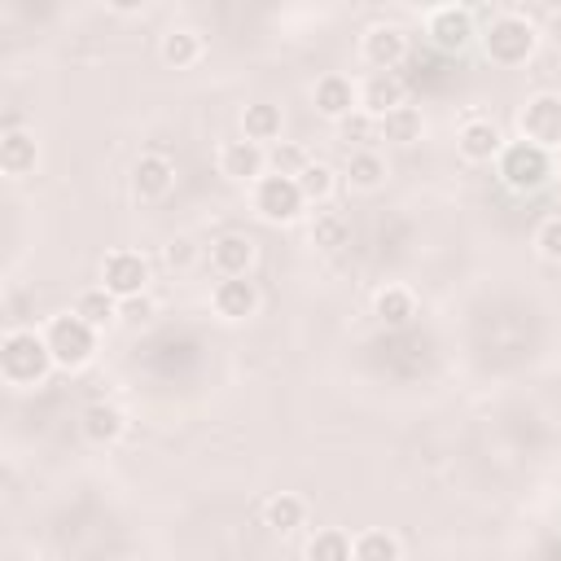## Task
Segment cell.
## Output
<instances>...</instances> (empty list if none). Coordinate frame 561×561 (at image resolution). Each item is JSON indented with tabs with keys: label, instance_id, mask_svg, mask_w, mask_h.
<instances>
[{
	"label": "cell",
	"instance_id": "obj_1",
	"mask_svg": "<svg viewBox=\"0 0 561 561\" xmlns=\"http://www.w3.org/2000/svg\"><path fill=\"white\" fill-rule=\"evenodd\" d=\"M539 35H543V31L535 26V18H530L526 9H495V13L486 18V26L478 31L486 61H491V66H504V70L526 66V61L535 57V48H539Z\"/></svg>",
	"mask_w": 561,
	"mask_h": 561
},
{
	"label": "cell",
	"instance_id": "obj_2",
	"mask_svg": "<svg viewBox=\"0 0 561 561\" xmlns=\"http://www.w3.org/2000/svg\"><path fill=\"white\" fill-rule=\"evenodd\" d=\"M53 368L57 364L48 355L44 333H35V329H4V337H0V377H4V386H13V390L44 386Z\"/></svg>",
	"mask_w": 561,
	"mask_h": 561
},
{
	"label": "cell",
	"instance_id": "obj_3",
	"mask_svg": "<svg viewBox=\"0 0 561 561\" xmlns=\"http://www.w3.org/2000/svg\"><path fill=\"white\" fill-rule=\"evenodd\" d=\"M44 342H48L53 364H57V368H66V373L88 368V364H92V355H96V329H92L88 320H79L75 311L53 316V320L44 324Z\"/></svg>",
	"mask_w": 561,
	"mask_h": 561
},
{
	"label": "cell",
	"instance_id": "obj_4",
	"mask_svg": "<svg viewBox=\"0 0 561 561\" xmlns=\"http://www.w3.org/2000/svg\"><path fill=\"white\" fill-rule=\"evenodd\" d=\"M495 175H500L504 188H513V193H535V188H543L548 175H552V153H543V149H535V145H526V140H508V145L500 149V158H495Z\"/></svg>",
	"mask_w": 561,
	"mask_h": 561
},
{
	"label": "cell",
	"instance_id": "obj_5",
	"mask_svg": "<svg viewBox=\"0 0 561 561\" xmlns=\"http://www.w3.org/2000/svg\"><path fill=\"white\" fill-rule=\"evenodd\" d=\"M250 206H254V215H259L263 224H294V219L307 210V197H302L298 180L267 171L263 180L250 184Z\"/></svg>",
	"mask_w": 561,
	"mask_h": 561
},
{
	"label": "cell",
	"instance_id": "obj_6",
	"mask_svg": "<svg viewBox=\"0 0 561 561\" xmlns=\"http://www.w3.org/2000/svg\"><path fill=\"white\" fill-rule=\"evenodd\" d=\"M517 140L557 153L561 149V92H535L517 110Z\"/></svg>",
	"mask_w": 561,
	"mask_h": 561
},
{
	"label": "cell",
	"instance_id": "obj_7",
	"mask_svg": "<svg viewBox=\"0 0 561 561\" xmlns=\"http://www.w3.org/2000/svg\"><path fill=\"white\" fill-rule=\"evenodd\" d=\"M421 26H425V39L438 53H465L473 44V35H478L473 9H465V4H434V9H425Z\"/></svg>",
	"mask_w": 561,
	"mask_h": 561
},
{
	"label": "cell",
	"instance_id": "obj_8",
	"mask_svg": "<svg viewBox=\"0 0 561 561\" xmlns=\"http://www.w3.org/2000/svg\"><path fill=\"white\" fill-rule=\"evenodd\" d=\"M149 259L140 250H110L101 259V285L123 302V298H136L149 289Z\"/></svg>",
	"mask_w": 561,
	"mask_h": 561
},
{
	"label": "cell",
	"instance_id": "obj_9",
	"mask_svg": "<svg viewBox=\"0 0 561 561\" xmlns=\"http://www.w3.org/2000/svg\"><path fill=\"white\" fill-rule=\"evenodd\" d=\"M359 57L368 70H394L408 61V31L399 22H373L359 39Z\"/></svg>",
	"mask_w": 561,
	"mask_h": 561
},
{
	"label": "cell",
	"instance_id": "obj_10",
	"mask_svg": "<svg viewBox=\"0 0 561 561\" xmlns=\"http://www.w3.org/2000/svg\"><path fill=\"white\" fill-rule=\"evenodd\" d=\"M215 167H219V175L224 180H232V184H254V180H263L267 175V149L263 145H254V140H224L219 149H215Z\"/></svg>",
	"mask_w": 561,
	"mask_h": 561
},
{
	"label": "cell",
	"instance_id": "obj_11",
	"mask_svg": "<svg viewBox=\"0 0 561 561\" xmlns=\"http://www.w3.org/2000/svg\"><path fill=\"white\" fill-rule=\"evenodd\" d=\"M311 105H316V114H324L329 123H342L346 114L359 110V83H355L351 75H342V70H329V75H320V79L311 83Z\"/></svg>",
	"mask_w": 561,
	"mask_h": 561
},
{
	"label": "cell",
	"instance_id": "obj_12",
	"mask_svg": "<svg viewBox=\"0 0 561 561\" xmlns=\"http://www.w3.org/2000/svg\"><path fill=\"white\" fill-rule=\"evenodd\" d=\"M210 311L228 324H241L259 311V285L250 276H219L210 285Z\"/></svg>",
	"mask_w": 561,
	"mask_h": 561
},
{
	"label": "cell",
	"instance_id": "obj_13",
	"mask_svg": "<svg viewBox=\"0 0 561 561\" xmlns=\"http://www.w3.org/2000/svg\"><path fill=\"white\" fill-rule=\"evenodd\" d=\"M504 145H508V140H504V131H500L495 118L473 114V118H465V123L456 127V153H460L465 162H495Z\"/></svg>",
	"mask_w": 561,
	"mask_h": 561
},
{
	"label": "cell",
	"instance_id": "obj_14",
	"mask_svg": "<svg viewBox=\"0 0 561 561\" xmlns=\"http://www.w3.org/2000/svg\"><path fill=\"white\" fill-rule=\"evenodd\" d=\"M399 105H408V83L394 70H368L359 79V110L368 118H386Z\"/></svg>",
	"mask_w": 561,
	"mask_h": 561
},
{
	"label": "cell",
	"instance_id": "obj_15",
	"mask_svg": "<svg viewBox=\"0 0 561 561\" xmlns=\"http://www.w3.org/2000/svg\"><path fill=\"white\" fill-rule=\"evenodd\" d=\"M175 188V162L167 153H140L131 162V193L140 202H162Z\"/></svg>",
	"mask_w": 561,
	"mask_h": 561
},
{
	"label": "cell",
	"instance_id": "obj_16",
	"mask_svg": "<svg viewBox=\"0 0 561 561\" xmlns=\"http://www.w3.org/2000/svg\"><path fill=\"white\" fill-rule=\"evenodd\" d=\"M123 430H127V416H123L118 403L96 399V403H88V408L79 412V434H83L92 447H110V443H118Z\"/></svg>",
	"mask_w": 561,
	"mask_h": 561
},
{
	"label": "cell",
	"instance_id": "obj_17",
	"mask_svg": "<svg viewBox=\"0 0 561 561\" xmlns=\"http://www.w3.org/2000/svg\"><path fill=\"white\" fill-rule=\"evenodd\" d=\"M35 162H39V140H35V131H22V127H4V136H0V171L9 175V180H22V175H31L35 171Z\"/></svg>",
	"mask_w": 561,
	"mask_h": 561
},
{
	"label": "cell",
	"instance_id": "obj_18",
	"mask_svg": "<svg viewBox=\"0 0 561 561\" xmlns=\"http://www.w3.org/2000/svg\"><path fill=\"white\" fill-rule=\"evenodd\" d=\"M250 263H254V241L241 237V232H224L210 241V267L215 276H250Z\"/></svg>",
	"mask_w": 561,
	"mask_h": 561
},
{
	"label": "cell",
	"instance_id": "obj_19",
	"mask_svg": "<svg viewBox=\"0 0 561 561\" xmlns=\"http://www.w3.org/2000/svg\"><path fill=\"white\" fill-rule=\"evenodd\" d=\"M280 131H285L280 105H272V101H250V105L241 110V136H245V140L272 149V145L280 140Z\"/></svg>",
	"mask_w": 561,
	"mask_h": 561
},
{
	"label": "cell",
	"instance_id": "obj_20",
	"mask_svg": "<svg viewBox=\"0 0 561 561\" xmlns=\"http://www.w3.org/2000/svg\"><path fill=\"white\" fill-rule=\"evenodd\" d=\"M202 53H206V44H202V35H197L193 26H171V31H162V39H158V57H162L167 66H175V70L197 66Z\"/></svg>",
	"mask_w": 561,
	"mask_h": 561
},
{
	"label": "cell",
	"instance_id": "obj_21",
	"mask_svg": "<svg viewBox=\"0 0 561 561\" xmlns=\"http://www.w3.org/2000/svg\"><path fill=\"white\" fill-rule=\"evenodd\" d=\"M346 184L355 188V193H377L381 184H386V175H390V167H386V158L377 153V149H351V158H346Z\"/></svg>",
	"mask_w": 561,
	"mask_h": 561
},
{
	"label": "cell",
	"instance_id": "obj_22",
	"mask_svg": "<svg viewBox=\"0 0 561 561\" xmlns=\"http://www.w3.org/2000/svg\"><path fill=\"white\" fill-rule=\"evenodd\" d=\"M373 316L386 324V329H403L412 316H416V298L408 285H381L373 294Z\"/></svg>",
	"mask_w": 561,
	"mask_h": 561
},
{
	"label": "cell",
	"instance_id": "obj_23",
	"mask_svg": "<svg viewBox=\"0 0 561 561\" xmlns=\"http://www.w3.org/2000/svg\"><path fill=\"white\" fill-rule=\"evenodd\" d=\"M263 526L276 530V535H294L298 526H307V500L294 495V491H276L263 504Z\"/></svg>",
	"mask_w": 561,
	"mask_h": 561
},
{
	"label": "cell",
	"instance_id": "obj_24",
	"mask_svg": "<svg viewBox=\"0 0 561 561\" xmlns=\"http://www.w3.org/2000/svg\"><path fill=\"white\" fill-rule=\"evenodd\" d=\"M351 561H403V543H399V535L368 526V530L351 535Z\"/></svg>",
	"mask_w": 561,
	"mask_h": 561
},
{
	"label": "cell",
	"instance_id": "obj_25",
	"mask_svg": "<svg viewBox=\"0 0 561 561\" xmlns=\"http://www.w3.org/2000/svg\"><path fill=\"white\" fill-rule=\"evenodd\" d=\"M377 136H381L386 145H416V140L425 136V118H421V110L399 105V110H390L386 118H377Z\"/></svg>",
	"mask_w": 561,
	"mask_h": 561
},
{
	"label": "cell",
	"instance_id": "obj_26",
	"mask_svg": "<svg viewBox=\"0 0 561 561\" xmlns=\"http://www.w3.org/2000/svg\"><path fill=\"white\" fill-rule=\"evenodd\" d=\"M79 320H88L96 333L101 329H110L114 320H118V298L105 289V285H92V289H83L79 298H75V307H70Z\"/></svg>",
	"mask_w": 561,
	"mask_h": 561
},
{
	"label": "cell",
	"instance_id": "obj_27",
	"mask_svg": "<svg viewBox=\"0 0 561 561\" xmlns=\"http://www.w3.org/2000/svg\"><path fill=\"white\" fill-rule=\"evenodd\" d=\"M346 237H351V224H346V215H337V210H316L311 224H307V241H311L316 250H342Z\"/></svg>",
	"mask_w": 561,
	"mask_h": 561
},
{
	"label": "cell",
	"instance_id": "obj_28",
	"mask_svg": "<svg viewBox=\"0 0 561 561\" xmlns=\"http://www.w3.org/2000/svg\"><path fill=\"white\" fill-rule=\"evenodd\" d=\"M302 557H307V561H351V535L337 530V526H324V530H316V535L307 539Z\"/></svg>",
	"mask_w": 561,
	"mask_h": 561
},
{
	"label": "cell",
	"instance_id": "obj_29",
	"mask_svg": "<svg viewBox=\"0 0 561 561\" xmlns=\"http://www.w3.org/2000/svg\"><path fill=\"white\" fill-rule=\"evenodd\" d=\"M298 188L307 197V206H324L333 193H337V171L329 162H311L302 175H298Z\"/></svg>",
	"mask_w": 561,
	"mask_h": 561
},
{
	"label": "cell",
	"instance_id": "obj_30",
	"mask_svg": "<svg viewBox=\"0 0 561 561\" xmlns=\"http://www.w3.org/2000/svg\"><path fill=\"white\" fill-rule=\"evenodd\" d=\"M307 167H311V153H307L302 145H294V140H276V145L267 149V171H272V175L298 180Z\"/></svg>",
	"mask_w": 561,
	"mask_h": 561
},
{
	"label": "cell",
	"instance_id": "obj_31",
	"mask_svg": "<svg viewBox=\"0 0 561 561\" xmlns=\"http://www.w3.org/2000/svg\"><path fill=\"white\" fill-rule=\"evenodd\" d=\"M337 136H342L346 145H355V149H373V140H381V136H377V118H368L364 110L346 114V118L337 123Z\"/></svg>",
	"mask_w": 561,
	"mask_h": 561
},
{
	"label": "cell",
	"instance_id": "obj_32",
	"mask_svg": "<svg viewBox=\"0 0 561 561\" xmlns=\"http://www.w3.org/2000/svg\"><path fill=\"white\" fill-rule=\"evenodd\" d=\"M535 250H539V259L561 263V215H548V219L535 228Z\"/></svg>",
	"mask_w": 561,
	"mask_h": 561
},
{
	"label": "cell",
	"instance_id": "obj_33",
	"mask_svg": "<svg viewBox=\"0 0 561 561\" xmlns=\"http://www.w3.org/2000/svg\"><path fill=\"white\" fill-rule=\"evenodd\" d=\"M162 263H167L171 272H188V267L197 263V245H193L188 237H171V241L162 245Z\"/></svg>",
	"mask_w": 561,
	"mask_h": 561
},
{
	"label": "cell",
	"instance_id": "obj_34",
	"mask_svg": "<svg viewBox=\"0 0 561 561\" xmlns=\"http://www.w3.org/2000/svg\"><path fill=\"white\" fill-rule=\"evenodd\" d=\"M149 316H153V298L149 294H136V298L118 302V320H127V324H145Z\"/></svg>",
	"mask_w": 561,
	"mask_h": 561
},
{
	"label": "cell",
	"instance_id": "obj_35",
	"mask_svg": "<svg viewBox=\"0 0 561 561\" xmlns=\"http://www.w3.org/2000/svg\"><path fill=\"white\" fill-rule=\"evenodd\" d=\"M543 35H548L552 48H561V9H552V13L543 18Z\"/></svg>",
	"mask_w": 561,
	"mask_h": 561
}]
</instances>
